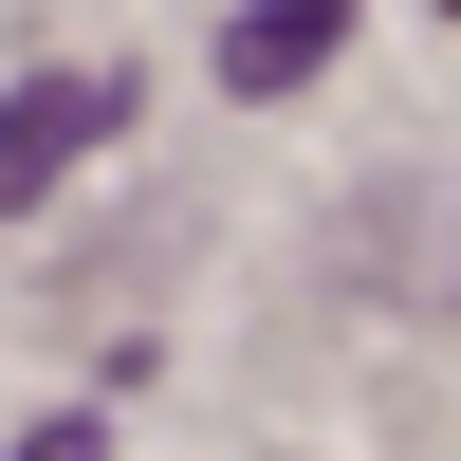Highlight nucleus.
I'll return each instance as SVG.
<instances>
[{
	"instance_id": "nucleus-2",
	"label": "nucleus",
	"mask_w": 461,
	"mask_h": 461,
	"mask_svg": "<svg viewBox=\"0 0 461 461\" xmlns=\"http://www.w3.org/2000/svg\"><path fill=\"white\" fill-rule=\"evenodd\" d=\"M332 37H351V0H258L221 37V93H295V74H332Z\"/></svg>"
},
{
	"instance_id": "nucleus-1",
	"label": "nucleus",
	"mask_w": 461,
	"mask_h": 461,
	"mask_svg": "<svg viewBox=\"0 0 461 461\" xmlns=\"http://www.w3.org/2000/svg\"><path fill=\"white\" fill-rule=\"evenodd\" d=\"M130 93H148V74H37V93L0 111V221H19L56 167H93V148L130 130Z\"/></svg>"
},
{
	"instance_id": "nucleus-3",
	"label": "nucleus",
	"mask_w": 461,
	"mask_h": 461,
	"mask_svg": "<svg viewBox=\"0 0 461 461\" xmlns=\"http://www.w3.org/2000/svg\"><path fill=\"white\" fill-rule=\"evenodd\" d=\"M19 461H111V425H93V406H74V425H37Z\"/></svg>"
}]
</instances>
